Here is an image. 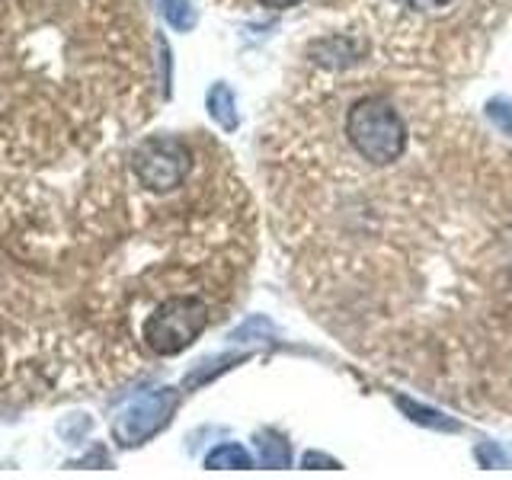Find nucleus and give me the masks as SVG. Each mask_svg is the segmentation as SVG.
I'll return each instance as SVG.
<instances>
[{"label":"nucleus","mask_w":512,"mask_h":480,"mask_svg":"<svg viewBox=\"0 0 512 480\" xmlns=\"http://www.w3.org/2000/svg\"><path fill=\"white\" fill-rule=\"evenodd\" d=\"M304 468H314V464H327V468H340V464H336L333 458H327V455H314V452H308V455H304Z\"/></svg>","instance_id":"9b49d317"},{"label":"nucleus","mask_w":512,"mask_h":480,"mask_svg":"<svg viewBox=\"0 0 512 480\" xmlns=\"http://www.w3.org/2000/svg\"><path fill=\"white\" fill-rule=\"evenodd\" d=\"M221 314H215V304L208 295L183 292L157 301L141 320V343L148 352L160 359L180 356L199 336L215 324Z\"/></svg>","instance_id":"f03ea898"},{"label":"nucleus","mask_w":512,"mask_h":480,"mask_svg":"<svg viewBox=\"0 0 512 480\" xmlns=\"http://www.w3.org/2000/svg\"><path fill=\"white\" fill-rule=\"evenodd\" d=\"M205 468H212V471H247L253 468V458L244 445H237V442H224L218 448H212V452L205 455Z\"/></svg>","instance_id":"39448f33"},{"label":"nucleus","mask_w":512,"mask_h":480,"mask_svg":"<svg viewBox=\"0 0 512 480\" xmlns=\"http://www.w3.org/2000/svg\"><path fill=\"white\" fill-rule=\"evenodd\" d=\"M256 452H260V464L263 468H288L292 464V445H288L282 436H276V432H263L260 439H256Z\"/></svg>","instance_id":"0eeeda50"},{"label":"nucleus","mask_w":512,"mask_h":480,"mask_svg":"<svg viewBox=\"0 0 512 480\" xmlns=\"http://www.w3.org/2000/svg\"><path fill=\"white\" fill-rule=\"evenodd\" d=\"M176 407H180V391H173V388L141 394L138 400H132V404L116 416V423H112V436H116V442L122 448L144 445L170 423Z\"/></svg>","instance_id":"20e7f679"},{"label":"nucleus","mask_w":512,"mask_h":480,"mask_svg":"<svg viewBox=\"0 0 512 480\" xmlns=\"http://www.w3.org/2000/svg\"><path fill=\"white\" fill-rule=\"evenodd\" d=\"M157 4H160V13H164V20L180 32H189L199 20L196 7H189L186 0H157Z\"/></svg>","instance_id":"6e6552de"},{"label":"nucleus","mask_w":512,"mask_h":480,"mask_svg":"<svg viewBox=\"0 0 512 480\" xmlns=\"http://www.w3.org/2000/svg\"><path fill=\"white\" fill-rule=\"evenodd\" d=\"M407 144L375 167L285 84L263 135L288 279L352 356L461 410L512 416V148L448 103L458 68L372 13Z\"/></svg>","instance_id":"f257e3e1"},{"label":"nucleus","mask_w":512,"mask_h":480,"mask_svg":"<svg viewBox=\"0 0 512 480\" xmlns=\"http://www.w3.org/2000/svg\"><path fill=\"white\" fill-rule=\"evenodd\" d=\"M487 119L493 122V128H500V132L512 141V109L506 100H490L487 103Z\"/></svg>","instance_id":"1a4fd4ad"},{"label":"nucleus","mask_w":512,"mask_h":480,"mask_svg":"<svg viewBox=\"0 0 512 480\" xmlns=\"http://www.w3.org/2000/svg\"><path fill=\"white\" fill-rule=\"evenodd\" d=\"M208 116H212L224 132H234L237 128V103L228 84H215L208 90Z\"/></svg>","instance_id":"423d86ee"},{"label":"nucleus","mask_w":512,"mask_h":480,"mask_svg":"<svg viewBox=\"0 0 512 480\" xmlns=\"http://www.w3.org/2000/svg\"><path fill=\"white\" fill-rule=\"evenodd\" d=\"M192 167H196V157H192L189 144L176 135L144 138L128 154V170H132L135 183L151 196H173L176 189L186 186Z\"/></svg>","instance_id":"7ed1b4c3"},{"label":"nucleus","mask_w":512,"mask_h":480,"mask_svg":"<svg viewBox=\"0 0 512 480\" xmlns=\"http://www.w3.org/2000/svg\"><path fill=\"white\" fill-rule=\"evenodd\" d=\"M253 4L269 7V10H288V7H301L304 0H253Z\"/></svg>","instance_id":"9d476101"}]
</instances>
